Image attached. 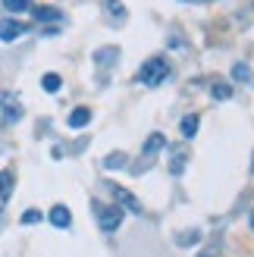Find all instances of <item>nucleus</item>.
Listing matches in <instances>:
<instances>
[{"instance_id":"1","label":"nucleus","mask_w":254,"mask_h":257,"mask_svg":"<svg viewBox=\"0 0 254 257\" xmlns=\"http://www.w3.org/2000/svg\"><path fill=\"white\" fill-rule=\"evenodd\" d=\"M167 75H170L167 60H163V57H151L148 63H142V69H138V75H135V79L142 82L145 88H157L163 79H167Z\"/></svg>"},{"instance_id":"2","label":"nucleus","mask_w":254,"mask_h":257,"mask_svg":"<svg viewBox=\"0 0 254 257\" xmlns=\"http://www.w3.org/2000/svg\"><path fill=\"white\" fill-rule=\"evenodd\" d=\"M91 210L97 216V226L104 229V232H116V229L122 226V210L116 207V204H104V201H91Z\"/></svg>"},{"instance_id":"3","label":"nucleus","mask_w":254,"mask_h":257,"mask_svg":"<svg viewBox=\"0 0 254 257\" xmlns=\"http://www.w3.org/2000/svg\"><path fill=\"white\" fill-rule=\"evenodd\" d=\"M22 119V104L16 100V94L0 91V122H19Z\"/></svg>"},{"instance_id":"4","label":"nucleus","mask_w":254,"mask_h":257,"mask_svg":"<svg viewBox=\"0 0 254 257\" xmlns=\"http://www.w3.org/2000/svg\"><path fill=\"white\" fill-rule=\"evenodd\" d=\"M25 35V22H19V19H0V41H16V38H22Z\"/></svg>"},{"instance_id":"5","label":"nucleus","mask_w":254,"mask_h":257,"mask_svg":"<svg viewBox=\"0 0 254 257\" xmlns=\"http://www.w3.org/2000/svg\"><path fill=\"white\" fill-rule=\"evenodd\" d=\"M185 163H188V148L185 145H176L170 151V173L173 176H182L185 173Z\"/></svg>"},{"instance_id":"6","label":"nucleus","mask_w":254,"mask_h":257,"mask_svg":"<svg viewBox=\"0 0 254 257\" xmlns=\"http://www.w3.org/2000/svg\"><path fill=\"white\" fill-rule=\"evenodd\" d=\"M110 191H113V201H119L122 207H129L132 213H142V201H138V198H132V195H129V188H122V185H113Z\"/></svg>"},{"instance_id":"7","label":"nucleus","mask_w":254,"mask_h":257,"mask_svg":"<svg viewBox=\"0 0 254 257\" xmlns=\"http://www.w3.org/2000/svg\"><path fill=\"white\" fill-rule=\"evenodd\" d=\"M47 220L54 223L57 229H69V226H72V213H69V207H63V204H57V207H50Z\"/></svg>"},{"instance_id":"8","label":"nucleus","mask_w":254,"mask_h":257,"mask_svg":"<svg viewBox=\"0 0 254 257\" xmlns=\"http://www.w3.org/2000/svg\"><path fill=\"white\" fill-rule=\"evenodd\" d=\"M116 60H119V47H100V50H94V63L100 69L116 66Z\"/></svg>"},{"instance_id":"9","label":"nucleus","mask_w":254,"mask_h":257,"mask_svg":"<svg viewBox=\"0 0 254 257\" xmlns=\"http://www.w3.org/2000/svg\"><path fill=\"white\" fill-rule=\"evenodd\" d=\"M198 125H201V116H198V113H188V116H182V122H179V135L185 141H192L198 135Z\"/></svg>"},{"instance_id":"10","label":"nucleus","mask_w":254,"mask_h":257,"mask_svg":"<svg viewBox=\"0 0 254 257\" xmlns=\"http://www.w3.org/2000/svg\"><path fill=\"white\" fill-rule=\"evenodd\" d=\"M104 13L110 16V22H116V25L125 22V7H122V0H104Z\"/></svg>"},{"instance_id":"11","label":"nucleus","mask_w":254,"mask_h":257,"mask_svg":"<svg viewBox=\"0 0 254 257\" xmlns=\"http://www.w3.org/2000/svg\"><path fill=\"white\" fill-rule=\"evenodd\" d=\"M163 148H167V138H163L160 132H151L148 141H145V160H151V157H154L157 151H163Z\"/></svg>"},{"instance_id":"12","label":"nucleus","mask_w":254,"mask_h":257,"mask_svg":"<svg viewBox=\"0 0 254 257\" xmlns=\"http://www.w3.org/2000/svg\"><path fill=\"white\" fill-rule=\"evenodd\" d=\"M32 13H35L38 22H60L63 19V13L57 7H32Z\"/></svg>"},{"instance_id":"13","label":"nucleus","mask_w":254,"mask_h":257,"mask_svg":"<svg viewBox=\"0 0 254 257\" xmlns=\"http://www.w3.org/2000/svg\"><path fill=\"white\" fill-rule=\"evenodd\" d=\"M72 128H85L88 122H91V110H88V107H75L72 113H69V119H66Z\"/></svg>"},{"instance_id":"14","label":"nucleus","mask_w":254,"mask_h":257,"mask_svg":"<svg viewBox=\"0 0 254 257\" xmlns=\"http://www.w3.org/2000/svg\"><path fill=\"white\" fill-rule=\"evenodd\" d=\"M232 82H242V85H254V72H251V66L248 63H235L232 66Z\"/></svg>"},{"instance_id":"15","label":"nucleus","mask_w":254,"mask_h":257,"mask_svg":"<svg viewBox=\"0 0 254 257\" xmlns=\"http://www.w3.org/2000/svg\"><path fill=\"white\" fill-rule=\"evenodd\" d=\"M210 97L213 100H229L232 97V85L229 82H213L210 85Z\"/></svg>"},{"instance_id":"16","label":"nucleus","mask_w":254,"mask_h":257,"mask_svg":"<svg viewBox=\"0 0 254 257\" xmlns=\"http://www.w3.org/2000/svg\"><path fill=\"white\" fill-rule=\"evenodd\" d=\"M125 160H129V157H125L122 151H113V154H107V157H104V166H107V170H122Z\"/></svg>"},{"instance_id":"17","label":"nucleus","mask_w":254,"mask_h":257,"mask_svg":"<svg viewBox=\"0 0 254 257\" xmlns=\"http://www.w3.org/2000/svg\"><path fill=\"white\" fill-rule=\"evenodd\" d=\"M10 188H13V173H0V207L10 201Z\"/></svg>"},{"instance_id":"18","label":"nucleus","mask_w":254,"mask_h":257,"mask_svg":"<svg viewBox=\"0 0 254 257\" xmlns=\"http://www.w3.org/2000/svg\"><path fill=\"white\" fill-rule=\"evenodd\" d=\"M60 85H63V79H60L57 72H47L44 79H41V88H44V91H50V94H54V91H60Z\"/></svg>"},{"instance_id":"19","label":"nucleus","mask_w":254,"mask_h":257,"mask_svg":"<svg viewBox=\"0 0 254 257\" xmlns=\"http://www.w3.org/2000/svg\"><path fill=\"white\" fill-rule=\"evenodd\" d=\"M198 238H201V232H198V229H192V232H179V235H176V245L188 248V245H195Z\"/></svg>"},{"instance_id":"20","label":"nucleus","mask_w":254,"mask_h":257,"mask_svg":"<svg viewBox=\"0 0 254 257\" xmlns=\"http://www.w3.org/2000/svg\"><path fill=\"white\" fill-rule=\"evenodd\" d=\"M4 7L10 13H25V10H32V0H4Z\"/></svg>"},{"instance_id":"21","label":"nucleus","mask_w":254,"mask_h":257,"mask_svg":"<svg viewBox=\"0 0 254 257\" xmlns=\"http://www.w3.org/2000/svg\"><path fill=\"white\" fill-rule=\"evenodd\" d=\"M38 220H41V213H38V210H25V213H22V223H25V226H32V223H38Z\"/></svg>"},{"instance_id":"22","label":"nucleus","mask_w":254,"mask_h":257,"mask_svg":"<svg viewBox=\"0 0 254 257\" xmlns=\"http://www.w3.org/2000/svg\"><path fill=\"white\" fill-rule=\"evenodd\" d=\"M198 257H223V254H220V251H217V248H207V251H201V254H198Z\"/></svg>"},{"instance_id":"23","label":"nucleus","mask_w":254,"mask_h":257,"mask_svg":"<svg viewBox=\"0 0 254 257\" xmlns=\"http://www.w3.org/2000/svg\"><path fill=\"white\" fill-rule=\"evenodd\" d=\"M179 4H195V7H201V4H213V0H179Z\"/></svg>"},{"instance_id":"24","label":"nucleus","mask_w":254,"mask_h":257,"mask_svg":"<svg viewBox=\"0 0 254 257\" xmlns=\"http://www.w3.org/2000/svg\"><path fill=\"white\" fill-rule=\"evenodd\" d=\"M248 223H251V229H254V210H251V216H248Z\"/></svg>"},{"instance_id":"25","label":"nucleus","mask_w":254,"mask_h":257,"mask_svg":"<svg viewBox=\"0 0 254 257\" xmlns=\"http://www.w3.org/2000/svg\"><path fill=\"white\" fill-rule=\"evenodd\" d=\"M251 173H254V157H251Z\"/></svg>"},{"instance_id":"26","label":"nucleus","mask_w":254,"mask_h":257,"mask_svg":"<svg viewBox=\"0 0 254 257\" xmlns=\"http://www.w3.org/2000/svg\"><path fill=\"white\" fill-rule=\"evenodd\" d=\"M251 10H254V4H251Z\"/></svg>"}]
</instances>
